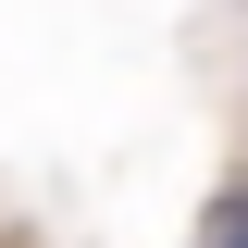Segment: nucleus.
<instances>
[{"label": "nucleus", "instance_id": "f257e3e1", "mask_svg": "<svg viewBox=\"0 0 248 248\" xmlns=\"http://www.w3.org/2000/svg\"><path fill=\"white\" fill-rule=\"evenodd\" d=\"M211 248H248V236H211Z\"/></svg>", "mask_w": 248, "mask_h": 248}]
</instances>
